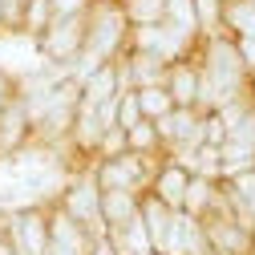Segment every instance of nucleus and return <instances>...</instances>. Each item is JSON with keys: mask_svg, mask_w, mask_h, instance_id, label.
I'll list each match as a JSON object with an SVG mask.
<instances>
[{"mask_svg": "<svg viewBox=\"0 0 255 255\" xmlns=\"http://www.w3.org/2000/svg\"><path fill=\"white\" fill-rule=\"evenodd\" d=\"M199 81H203V73H199V57L195 53L170 61L166 77H162V85L170 89V98H174L178 110H199Z\"/></svg>", "mask_w": 255, "mask_h": 255, "instance_id": "1a4fd4ad", "label": "nucleus"}, {"mask_svg": "<svg viewBox=\"0 0 255 255\" xmlns=\"http://www.w3.org/2000/svg\"><path fill=\"white\" fill-rule=\"evenodd\" d=\"M219 33L235 41H255V0H223Z\"/></svg>", "mask_w": 255, "mask_h": 255, "instance_id": "f8f14e48", "label": "nucleus"}, {"mask_svg": "<svg viewBox=\"0 0 255 255\" xmlns=\"http://www.w3.org/2000/svg\"><path fill=\"white\" fill-rule=\"evenodd\" d=\"M199 255H215V251H211V247H207V251H199Z\"/></svg>", "mask_w": 255, "mask_h": 255, "instance_id": "2f4dec72", "label": "nucleus"}, {"mask_svg": "<svg viewBox=\"0 0 255 255\" xmlns=\"http://www.w3.org/2000/svg\"><path fill=\"white\" fill-rule=\"evenodd\" d=\"M186 182H190V170L178 162V158H158V166H154V178H150V195L154 199H162L170 211H182V195H186Z\"/></svg>", "mask_w": 255, "mask_h": 255, "instance_id": "9d476101", "label": "nucleus"}, {"mask_svg": "<svg viewBox=\"0 0 255 255\" xmlns=\"http://www.w3.org/2000/svg\"><path fill=\"white\" fill-rule=\"evenodd\" d=\"M154 166H158V158L126 150L118 158H98L89 170H93L102 190H134V195H142L150 186V178H154Z\"/></svg>", "mask_w": 255, "mask_h": 255, "instance_id": "20e7f679", "label": "nucleus"}, {"mask_svg": "<svg viewBox=\"0 0 255 255\" xmlns=\"http://www.w3.org/2000/svg\"><path fill=\"white\" fill-rule=\"evenodd\" d=\"M215 203H219V178L190 174L186 195H182V211H186V215H195V219H203V215L215 211Z\"/></svg>", "mask_w": 255, "mask_h": 255, "instance_id": "4468645a", "label": "nucleus"}, {"mask_svg": "<svg viewBox=\"0 0 255 255\" xmlns=\"http://www.w3.org/2000/svg\"><path fill=\"white\" fill-rule=\"evenodd\" d=\"M93 0H49L53 16H77V12H89Z\"/></svg>", "mask_w": 255, "mask_h": 255, "instance_id": "bb28decb", "label": "nucleus"}, {"mask_svg": "<svg viewBox=\"0 0 255 255\" xmlns=\"http://www.w3.org/2000/svg\"><path fill=\"white\" fill-rule=\"evenodd\" d=\"M106 235H110V243H114L122 255H134V251H146V247H150V235H146V227H142V215L130 219V223L118 227V231H106Z\"/></svg>", "mask_w": 255, "mask_h": 255, "instance_id": "6ab92c4d", "label": "nucleus"}, {"mask_svg": "<svg viewBox=\"0 0 255 255\" xmlns=\"http://www.w3.org/2000/svg\"><path fill=\"white\" fill-rule=\"evenodd\" d=\"M33 142V118H28L24 98H16L0 110V162H12V158Z\"/></svg>", "mask_w": 255, "mask_h": 255, "instance_id": "0eeeda50", "label": "nucleus"}, {"mask_svg": "<svg viewBox=\"0 0 255 255\" xmlns=\"http://www.w3.org/2000/svg\"><path fill=\"white\" fill-rule=\"evenodd\" d=\"M118 154H126V130L122 126H110L102 134V142H98V158H118ZM98 158H93V162H98Z\"/></svg>", "mask_w": 255, "mask_h": 255, "instance_id": "393cba45", "label": "nucleus"}, {"mask_svg": "<svg viewBox=\"0 0 255 255\" xmlns=\"http://www.w3.org/2000/svg\"><path fill=\"white\" fill-rule=\"evenodd\" d=\"M4 235L12 239L16 255H49V199L8 211Z\"/></svg>", "mask_w": 255, "mask_h": 255, "instance_id": "39448f33", "label": "nucleus"}, {"mask_svg": "<svg viewBox=\"0 0 255 255\" xmlns=\"http://www.w3.org/2000/svg\"><path fill=\"white\" fill-rule=\"evenodd\" d=\"M93 239L98 235H93L85 223H77L69 211H61L49 199V255H89Z\"/></svg>", "mask_w": 255, "mask_h": 255, "instance_id": "423d86ee", "label": "nucleus"}, {"mask_svg": "<svg viewBox=\"0 0 255 255\" xmlns=\"http://www.w3.org/2000/svg\"><path fill=\"white\" fill-rule=\"evenodd\" d=\"M122 89H126V81H122L118 61H106V65H98L93 73L81 77V102L85 106H102V102H114Z\"/></svg>", "mask_w": 255, "mask_h": 255, "instance_id": "9b49d317", "label": "nucleus"}, {"mask_svg": "<svg viewBox=\"0 0 255 255\" xmlns=\"http://www.w3.org/2000/svg\"><path fill=\"white\" fill-rule=\"evenodd\" d=\"M24 4H28V0H24Z\"/></svg>", "mask_w": 255, "mask_h": 255, "instance_id": "473e14b6", "label": "nucleus"}, {"mask_svg": "<svg viewBox=\"0 0 255 255\" xmlns=\"http://www.w3.org/2000/svg\"><path fill=\"white\" fill-rule=\"evenodd\" d=\"M122 8L130 16V24H154V20H162L166 0H122Z\"/></svg>", "mask_w": 255, "mask_h": 255, "instance_id": "412c9836", "label": "nucleus"}, {"mask_svg": "<svg viewBox=\"0 0 255 255\" xmlns=\"http://www.w3.org/2000/svg\"><path fill=\"white\" fill-rule=\"evenodd\" d=\"M134 122H142L138 93H134V89H122V93H118V126H122V130H130Z\"/></svg>", "mask_w": 255, "mask_h": 255, "instance_id": "4be33fe9", "label": "nucleus"}, {"mask_svg": "<svg viewBox=\"0 0 255 255\" xmlns=\"http://www.w3.org/2000/svg\"><path fill=\"white\" fill-rule=\"evenodd\" d=\"M227 142V122L219 118V110L203 114V146H223Z\"/></svg>", "mask_w": 255, "mask_h": 255, "instance_id": "b1692460", "label": "nucleus"}, {"mask_svg": "<svg viewBox=\"0 0 255 255\" xmlns=\"http://www.w3.org/2000/svg\"><path fill=\"white\" fill-rule=\"evenodd\" d=\"M49 20H53L49 0H28V4H24V28H20V37L37 41V37L45 33V28H49Z\"/></svg>", "mask_w": 255, "mask_h": 255, "instance_id": "aec40b11", "label": "nucleus"}, {"mask_svg": "<svg viewBox=\"0 0 255 255\" xmlns=\"http://www.w3.org/2000/svg\"><path fill=\"white\" fill-rule=\"evenodd\" d=\"M126 150H134V154H150V158H166L162 134H158V126H154L150 118L134 122L130 130H126Z\"/></svg>", "mask_w": 255, "mask_h": 255, "instance_id": "dca6fc26", "label": "nucleus"}, {"mask_svg": "<svg viewBox=\"0 0 255 255\" xmlns=\"http://www.w3.org/2000/svg\"><path fill=\"white\" fill-rule=\"evenodd\" d=\"M199 251H207L203 223L195 215H186V211H174L162 243H158V255H199Z\"/></svg>", "mask_w": 255, "mask_h": 255, "instance_id": "6e6552de", "label": "nucleus"}, {"mask_svg": "<svg viewBox=\"0 0 255 255\" xmlns=\"http://www.w3.org/2000/svg\"><path fill=\"white\" fill-rule=\"evenodd\" d=\"M126 41H130V16H126L122 0H93L85 12V49L69 73L81 81L106 61H118L126 53Z\"/></svg>", "mask_w": 255, "mask_h": 255, "instance_id": "f257e3e1", "label": "nucleus"}, {"mask_svg": "<svg viewBox=\"0 0 255 255\" xmlns=\"http://www.w3.org/2000/svg\"><path fill=\"white\" fill-rule=\"evenodd\" d=\"M0 255H16V247H12V239H8V235H0Z\"/></svg>", "mask_w": 255, "mask_h": 255, "instance_id": "c85d7f7f", "label": "nucleus"}, {"mask_svg": "<svg viewBox=\"0 0 255 255\" xmlns=\"http://www.w3.org/2000/svg\"><path fill=\"white\" fill-rule=\"evenodd\" d=\"M134 93H138L142 118H150V122H158V118H166L170 110H178V106H174V98H170V89H166L162 81H158V85H138Z\"/></svg>", "mask_w": 255, "mask_h": 255, "instance_id": "a211bd4d", "label": "nucleus"}, {"mask_svg": "<svg viewBox=\"0 0 255 255\" xmlns=\"http://www.w3.org/2000/svg\"><path fill=\"white\" fill-rule=\"evenodd\" d=\"M138 199L142 195H134V190H102V227L118 231L130 219H138Z\"/></svg>", "mask_w": 255, "mask_h": 255, "instance_id": "ddd939ff", "label": "nucleus"}, {"mask_svg": "<svg viewBox=\"0 0 255 255\" xmlns=\"http://www.w3.org/2000/svg\"><path fill=\"white\" fill-rule=\"evenodd\" d=\"M53 203L61 211H69L77 223H85L93 235H106V227H102V186L93 178V170L65 174V182H61V190L53 195Z\"/></svg>", "mask_w": 255, "mask_h": 255, "instance_id": "7ed1b4c3", "label": "nucleus"}, {"mask_svg": "<svg viewBox=\"0 0 255 255\" xmlns=\"http://www.w3.org/2000/svg\"><path fill=\"white\" fill-rule=\"evenodd\" d=\"M138 215H142V227H146V235H150V247L158 251V243H162V235H166V227H170L174 211H170L162 199H154L150 190H142V199H138Z\"/></svg>", "mask_w": 255, "mask_h": 255, "instance_id": "2eb2a0df", "label": "nucleus"}, {"mask_svg": "<svg viewBox=\"0 0 255 255\" xmlns=\"http://www.w3.org/2000/svg\"><path fill=\"white\" fill-rule=\"evenodd\" d=\"M247 61H251V69H255V49H251V57H247Z\"/></svg>", "mask_w": 255, "mask_h": 255, "instance_id": "7c9ffc66", "label": "nucleus"}, {"mask_svg": "<svg viewBox=\"0 0 255 255\" xmlns=\"http://www.w3.org/2000/svg\"><path fill=\"white\" fill-rule=\"evenodd\" d=\"M33 45H37V57L45 61V65L73 69V61L85 49V12H77V16H53L49 28Z\"/></svg>", "mask_w": 255, "mask_h": 255, "instance_id": "f03ea898", "label": "nucleus"}, {"mask_svg": "<svg viewBox=\"0 0 255 255\" xmlns=\"http://www.w3.org/2000/svg\"><path fill=\"white\" fill-rule=\"evenodd\" d=\"M16 93H20V77H16L12 69H4V65H0V110H4V106L16 98Z\"/></svg>", "mask_w": 255, "mask_h": 255, "instance_id": "a878e982", "label": "nucleus"}, {"mask_svg": "<svg viewBox=\"0 0 255 255\" xmlns=\"http://www.w3.org/2000/svg\"><path fill=\"white\" fill-rule=\"evenodd\" d=\"M134 255H158V251H154V247H146V251H134Z\"/></svg>", "mask_w": 255, "mask_h": 255, "instance_id": "c756f323", "label": "nucleus"}, {"mask_svg": "<svg viewBox=\"0 0 255 255\" xmlns=\"http://www.w3.org/2000/svg\"><path fill=\"white\" fill-rule=\"evenodd\" d=\"M162 20H166L170 28H178L182 37H190V41H203V28H199V16H195V0H166V12H162Z\"/></svg>", "mask_w": 255, "mask_h": 255, "instance_id": "f3484780", "label": "nucleus"}, {"mask_svg": "<svg viewBox=\"0 0 255 255\" xmlns=\"http://www.w3.org/2000/svg\"><path fill=\"white\" fill-rule=\"evenodd\" d=\"M89 255H122V251L110 243V235H98V239H93V247H89Z\"/></svg>", "mask_w": 255, "mask_h": 255, "instance_id": "cd10ccee", "label": "nucleus"}, {"mask_svg": "<svg viewBox=\"0 0 255 255\" xmlns=\"http://www.w3.org/2000/svg\"><path fill=\"white\" fill-rule=\"evenodd\" d=\"M219 12H223V0H195V16H199L203 37L219 33Z\"/></svg>", "mask_w": 255, "mask_h": 255, "instance_id": "5701e85b", "label": "nucleus"}]
</instances>
